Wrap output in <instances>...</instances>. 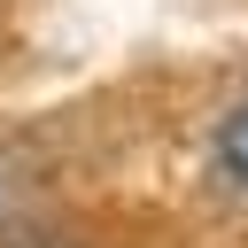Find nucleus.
<instances>
[{
	"instance_id": "obj_1",
	"label": "nucleus",
	"mask_w": 248,
	"mask_h": 248,
	"mask_svg": "<svg viewBox=\"0 0 248 248\" xmlns=\"http://www.w3.org/2000/svg\"><path fill=\"white\" fill-rule=\"evenodd\" d=\"M209 163H217V178L232 186V194H248V101L217 124V140H209Z\"/></svg>"
},
{
	"instance_id": "obj_2",
	"label": "nucleus",
	"mask_w": 248,
	"mask_h": 248,
	"mask_svg": "<svg viewBox=\"0 0 248 248\" xmlns=\"http://www.w3.org/2000/svg\"><path fill=\"white\" fill-rule=\"evenodd\" d=\"M23 248H70V240H23Z\"/></svg>"
}]
</instances>
